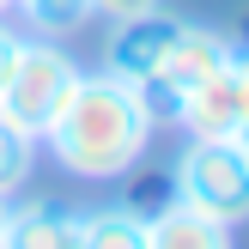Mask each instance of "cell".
<instances>
[{
	"instance_id": "12",
	"label": "cell",
	"mask_w": 249,
	"mask_h": 249,
	"mask_svg": "<svg viewBox=\"0 0 249 249\" xmlns=\"http://www.w3.org/2000/svg\"><path fill=\"white\" fill-rule=\"evenodd\" d=\"M164 0H91L97 18H134V12H158Z\"/></svg>"
},
{
	"instance_id": "4",
	"label": "cell",
	"mask_w": 249,
	"mask_h": 249,
	"mask_svg": "<svg viewBox=\"0 0 249 249\" xmlns=\"http://www.w3.org/2000/svg\"><path fill=\"white\" fill-rule=\"evenodd\" d=\"M231 43H237L231 31H213V24H189V18H182V31H177V43L164 49L158 73L140 85L146 104H152V109H170V97H177V91L201 85L207 73H219V67L231 61Z\"/></svg>"
},
{
	"instance_id": "13",
	"label": "cell",
	"mask_w": 249,
	"mask_h": 249,
	"mask_svg": "<svg viewBox=\"0 0 249 249\" xmlns=\"http://www.w3.org/2000/svg\"><path fill=\"white\" fill-rule=\"evenodd\" d=\"M18 36H24V31H12V24H0V79H6L12 55H18Z\"/></svg>"
},
{
	"instance_id": "7",
	"label": "cell",
	"mask_w": 249,
	"mask_h": 249,
	"mask_svg": "<svg viewBox=\"0 0 249 249\" xmlns=\"http://www.w3.org/2000/svg\"><path fill=\"white\" fill-rule=\"evenodd\" d=\"M0 249H79V213H67V207H55V201L6 207Z\"/></svg>"
},
{
	"instance_id": "1",
	"label": "cell",
	"mask_w": 249,
	"mask_h": 249,
	"mask_svg": "<svg viewBox=\"0 0 249 249\" xmlns=\"http://www.w3.org/2000/svg\"><path fill=\"white\" fill-rule=\"evenodd\" d=\"M152 128H158V109L146 104L140 85L116 79V73H79L73 97L61 104V116L49 122L43 140L61 170L109 182V177H128L146 158Z\"/></svg>"
},
{
	"instance_id": "10",
	"label": "cell",
	"mask_w": 249,
	"mask_h": 249,
	"mask_svg": "<svg viewBox=\"0 0 249 249\" xmlns=\"http://www.w3.org/2000/svg\"><path fill=\"white\" fill-rule=\"evenodd\" d=\"M31 164H36V140L24 128H12V122H0V201H12L24 189Z\"/></svg>"
},
{
	"instance_id": "2",
	"label": "cell",
	"mask_w": 249,
	"mask_h": 249,
	"mask_svg": "<svg viewBox=\"0 0 249 249\" xmlns=\"http://www.w3.org/2000/svg\"><path fill=\"white\" fill-rule=\"evenodd\" d=\"M79 61L55 43V36H18V55H12L6 79H0V122L24 128L31 140H43L49 122L61 116V104L79 85Z\"/></svg>"
},
{
	"instance_id": "3",
	"label": "cell",
	"mask_w": 249,
	"mask_h": 249,
	"mask_svg": "<svg viewBox=\"0 0 249 249\" xmlns=\"http://www.w3.org/2000/svg\"><path fill=\"white\" fill-rule=\"evenodd\" d=\"M170 201L195 207V213L219 219V225H243L249 219V152L243 140H189L170 164Z\"/></svg>"
},
{
	"instance_id": "5",
	"label": "cell",
	"mask_w": 249,
	"mask_h": 249,
	"mask_svg": "<svg viewBox=\"0 0 249 249\" xmlns=\"http://www.w3.org/2000/svg\"><path fill=\"white\" fill-rule=\"evenodd\" d=\"M182 18L177 12H134V18H109V36H104V73H116V79L128 85H146L158 73V61H164V49L177 43Z\"/></svg>"
},
{
	"instance_id": "16",
	"label": "cell",
	"mask_w": 249,
	"mask_h": 249,
	"mask_svg": "<svg viewBox=\"0 0 249 249\" xmlns=\"http://www.w3.org/2000/svg\"><path fill=\"white\" fill-rule=\"evenodd\" d=\"M243 152H249V140H243Z\"/></svg>"
},
{
	"instance_id": "8",
	"label": "cell",
	"mask_w": 249,
	"mask_h": 249,
	"mask_svg": "<svg viewBox=\"0 0 249 249\" xmlns=\"http://www.w3.org/2000/svg\"><path fill=\"white\" fill-rule=\"evenodd\" d=\"M146 249H231V225L182 201H164L158 213H146Z\"/></svg>"
},
{
	"instance_id": "11",
	"label": "cell",
	"mask_w": 249,
	"mask_h": 249,
	"mask_svg": "<svg viewBox=\"0 0 249 249\" xmlns=\"http://www.w3.org/2000/svg\"><path fill=\"white\" fill-rule=\"evenodd\" d=\"M12 6H18L43 36H67V31H79V24L91 18V0H12Z\"/></svg>"
},
{
	"instance_id": "6",
	"label": "cell",
	"mask_w": 249,
	"mask_h": 249,
	"mask_svg": "<svg viewBox=\"0 0 249 249\" xmlns=\"http://www.w3.org/2000/svg\"><path fill=\"white\" fill-rule=\"evenodd\" d=\"M237 49V43H231ZM170 116L182 122L189 140H237V97H231V73H207L201 85L170 97Z\"/></svg>"
},
{
	"instance_id": "9",
	"label": "cell",
	"mask_w": 249,
	"mask_h": 249,
	"mask_svg": "<svg viewBox=\"0 0 249 249\" xmlns=\"http://www.w3.org/2000/svg\"><path fill=\"white\" fill-rule=\"evenodd\" d=\"M79 249H146V213L134 201L85 207L79 213Z\"/></svg>"
},
{
	"instance_id": "15",
	"label": "cell",
	"mask_w": 249,
	"mask_h": 249,
	"mask_svg": "<svg viewBox=\"0 0 249 249\" xmlns=\"http://www.w3.org/2000/svg\"><path fill=\"white\" fill-rule=\"evenodd\" d=\"M6 6H12V0H0V12H6Z\"/></svg>"
},
{
	"instance_id": "14",
	"label": "cell",
	"mask_w": 249,
	"mask_h": 249,
	"mask_svg": "<svg viewBox=\"0 0 249 249\" xmlns=\"http://www.w3.org/2000/svg\"><path fill=\"white\" fill-rule=\"evenodd\" d=\"M0 231H6V201H0Z\"/></svg>"
}]
</instances>
